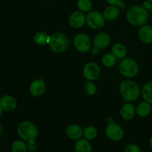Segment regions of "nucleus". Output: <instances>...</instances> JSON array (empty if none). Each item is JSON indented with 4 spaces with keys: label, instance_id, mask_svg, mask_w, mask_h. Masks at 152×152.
I'll return each instance as SVG.
<instances>
[{
    "label": "nucleus",
    "instance_id": "nucleus-1",
    "mask_svg": "<svg viewBox=\"0 0 152 152\" xmlns=\"http://www.w3.org/2000/svg\"><path fill=\"white\" fill-rule=\"evenodd\" d=\"M128 22L134 26L140 27L145 25L148 19V12L142 5L135 4L132 6L126 13Z\"/></svg>",
    "mask_w": 152,
    "mask_h": 152
},
{
    "label": "nucleus",
    "instance_id": "nucleus-2",
    "mask_svg": "<svg viewBox=\"0 0 152 152\" xmlns=\"http://www.w3.org/2000/svg\"><path fill=\"white\" fill-rule=\"evenodd\" d=\"M120 93L123 100L126 102H134L139 98L141 90L137 83L131 80H123L119 87Z\"/></svg>",
    "mask_w": 152,
    "mask_h": 152
},
{
    "label": "nucleus",
    "instance_id": "nucleus-3",
    "mask_svg": "<svg viewBox=\"0 0 152 152\" xmlns=\"http://www.w3.org/2000/svg\"><path fill=\"white\" fill-rule=\"evenodd\" d=\"M70 41L68 37L62 32H55L50 35L48 46L55 53H63L68 49Z\"/></svg>",
    "mask_w": 152,
    "mask_h": 152
},
{
    "label": "nucleus",
    "instance_id": "nucleus-4",
    "mask_svg": "<svg viewBox=\"0 0 152 152\" xmlns=\"http://www.w3.org/2000/svg\"><path fill=\"white\" fill-rule=\"evenodd\" d=\"M17 134L25 142L36 140L39 135V130L34 123L31 121H22L17 127Z\"/></svg>",
    "mask_w": 152,
    "mask_h": 152
},
{
    "label": "nucleus",
    "instance_id": "nucleus-5",
    "mask_svg": "<svg viewBox=\"0 0 152 152\" xmlns=\"http://www.w3.org/2000/svg\"><path fill=\"white\" fill-rule=\"evenodd\" d=\"M119 71L120 74L128 79L133 78L139 72V65L137 62L132 57H126L119 65Z\"/></svg>",
    "mask_w": 152,
    "mask_h": 152
},
{
    "label": "nucleus",
    "instance_id": "nucleus-6",
    "mask_svg": "<svg viewBox=\"0 0 152 152\" xmlns=\"http://www.w3.org/2000/svg\"><path fill=\"white\" fill-rule=\"evenodd\" d=\"M107 127L105 128V133L107 137L111 141L118 142L123 140L125 136L124 129L120 125L116 124L114 121L107 123Z\"/></svg>",
    "mask_w": 152,
    "mask_h": 152
},
{
    "label": "nucleus",
    "instance_id": "nucleus-7",
    "mask_svg": "<svg viewBox=\"0 0 152 152\" xmlns=\"http://www.w3.org/2000/svg\"><path fill=\"white\" fill-rule=\"evenodd\" d=\"M74 48L80 53H87L91 48V41L87 34L84 33L77 34L73 39Z\"/></svg>",
    "mask_w": 152,
    "mask_h": 152
},
{
    "label": "nucleus",
    "instance_id": "nucleus-8",
    "mask_svg": "<svg viewBox=\"0 0 152 152\" xmlns=\"http://www.w3.org/2000/svg\"><path fill=\"white\" fill-rule=\"evenodd\" d=\"M105 19L100 12L90 11L86 16V24L93 30H99L105 25Z\"/></svg>",
    "mask_w": 152,
    "mask_h": 152
},
{
    "label": "nucleus",
    "instance_id": "nucleus-9",
    "mask_svg": "<svg viewBox=\"0 0 152 152\" xmlns=\"http://www.w3.org/2000/svg\"><path fill=\"white\" fill-rule=\"evenodd\" d=\"M83 74L88 81H95L100 77L101 70L98 64L94 62L86 63L83 68Z\"/></svg>",
    "mask_w": 152,
    "mask_h": 152
},
{
    "label": "nucleus",
    "instance_id": "nucleus-10",
    "mask_svg": "<svg viewBox=\"0 0 152 152\" xmlns=\"http://www.w3.org/2000/svg\"><path fill=\"white\" fill-rule=\"evenodd\" d=\"M46 91V85L43 79H37L31 82L29 86V91L34 97L42 96Z\"/></svg>",
    "mask_w": 152,
    "mask_h": 152
},
{
    "label": "nucleus",
    "instance_id": "nucleus-11",
    "mask_svg": "<svg viewBox=\"0 0 152 152\" xmlns=\"http://www.w3.org/2000/svg\"><path fill=\"white\" fill-rule=\"evenodd\" d=\"M86 23V16L83 12L74 11L68 18V24L73 28H80Z\"/></svg>",
    "mask_w": 152,
    "mask_h": 152
},
{
    "label": "nucleus",
    "instance_id": "nucleus-12",
    "mask_svg": "<svg viewBox=\"0 0 152 152\" xmlns=\"http://www.w3.org/2000/svg\"><path fill=\"white\" fill-rule=\"evenodd\" d=\"M111 43V37L105 32H100L96 34L93 39V45L98 48L99 50H102L108 47Z\"/></svg>",
    "mask_w": 152,
    "mask_h": 152
},
{
    "label": "nucleus",
    "instance_id": "nucleus-13",
    "mask_svg": "<svg viewBox=\"0 0 152 152\" xmlns=\"http://www.w3.org/2000/svg\"><path fill=\"white\" fill-rule=\"evenodd\" d=\"M138 37L145 44L152 43V26L149 25H142L138 30Z\"/></svg>",
    "mask_w": 152,
    "mask_h": 152
},
{
    "label": "nucleus",
    "instance_id": "nucleus-14",
    "mask_svg": "<svg viewBox=\"0 0 152 152\" xmlns=\"http://www.w3.org/2000/svg\"><path fill=\"white\" fill-rule=\"evenodd\" d=\"M65 134L69 139L78 140L83 137V129L77 124H71L65 129Z\"/></svg>",
    "mask_w": 152,
    "mask_h": 152
},
{
    "label": "nucleus",
    "instance_id": "nucleus-15",
    "mask_svg": "<svg viewBox=\"0 0 152 152\" xmlns=\"http://www.w3.org/2000/svg\"><path fill=\"white\" fill-rule=\"evenodd\" d=\"M17 107V101L10 95H4L0 98V108L4 111H12Z\"/></svg>",
    "mask_w": 152,
    "mask_h": 152
},
{
    "label": "nucleus",
    "instance_id": "nucleus-16",
    "mask_svg": "<svg viewBox=\"0 0 152 152\" xmlns=\"http://www.w3.org/2000/svg\"><path fill=\"white\" fill-rule=\"evenodd\" d=\"M136 114V108L130 102H127L120 109V116L125 120H131Z\"/></svg>",
    "mask_w": 152,
    "mask_h": 152
},
{
    "label": "nucleus",
    "instance_id": "nucleus-17",
    "mask_svg": "<svg viewBox=\"0 0 152 152\" xmlns=\"http://www.w3.org/2000/svg\"><path fill=\"white\" fill-rule=\"evenodd\" d=\"M120 8L115 5L108 6L104 9L103 12H102V15L106 21L116 20L120 16Z\"/></svg>",
    "mask_w": 152,
    "mask_h": 152
},
{
    "label": "nucleus",
    "instance_id": "nucleus-18",
    "mask_svg": "<svg viewBox=\"0 0 152 152\" xmlns=\"http://www.w3.org/2000/svg\"><path fill=\"white\" fill-rule=\"evenodd\" d=\"M74 151L75 152H93V147L88 140L81 138L76 141Z\"/></svg>",
    "mask_w": 152,
    "mask_h": 152
},
{
    "label": "nucleus",
    "instance_id": "nucleus-19",
    "mask_svg": "<svg viewBox=\"0 0 152 152\" xmlns=\"http://www.w3.org/2000/svg\"><path fill=\"white\" fill-rule=\"evenodd\" d=\"M111 53L117 59H123L127 56V49L124 45L121 43H116L111 48Z\"/></svg>",
    "mask_w": 152,
    "mask_h": 152
},
{
    "label": "nucleus",
    "instance_id": "nucleus-20",
    "mask_svg": "<svg viewBox=\"0 0 152 152\" xmlns=\"http://www.w3.org/2000/svg\"><path fill=\"white\" fill-rule=\"evenodd\" d=\"M151 104L145 102V101H143V102H141L140 103L138 104V105L137 106L136 114L140 117L144 118V117H148L151 114Z\"/></svg>",
    "mask_w": 152,
    "mask_h": 152
},
{
    "label": "nucleus",
    "instance_id": "nucleus-21",
    "mask_svg": "<svg viewBox=\"0 0 152 152\" xmlns=\"http://www.w3.org/2000/svg\"><path fill=\"white\" fill-rule=\"evenodd\" d=\"M142 99L144 101L152 105V81H148L145 83L141 91Z\"/></svg>",
    "mask_w": 152,
    "mask_h": 152
},
{
    "label": "nucleus",
    "instance_id": "nucleus-22",
    "mask_svg": "<svg viewBox=\"0 0 152 152\" xmlns=\"http://www.w3.org/2000/svg\"><path fill=\"white\" fill-rule=\"evenodd\" d=\"M49 39H50V35L44 31H39L36 33L34 36V42L40 46L48 45Z\"/></svg>",
    "mask_w": 152,
    "mask_h": 152
},
{
    "label": "nucleus",
    "instance_id": "nucleus-23",
    "mask_svg": "<svg viewBox=\"0 0 152 152\" xmlns=\"http://www.w3.org/2000/svg\"><path fill=\"white\" fill-rule=\"evenodd\" d=\"M98 134V131L96 127L93 126H87L83 130V137L87 140L91 141L94 140Z\"/></svg>",
    "mask_w": 152,
    "mask_h": 152
},
{
    "label": "nucleus",
    "instance_id": "nucleus-24",
    "mask_svg": "<svg viewBox=\"0 0 152 152\" xmlns=\"http://www.w3.org/2000/svg\"><path fill=\"white\" fill-rule=\"evenodd\" d=\"M117 62V58L111 53H105L102 57V64L105 68H111Z\"/></svg>",
    "mask_w": 152,
    "mask_h": 152
},
{
    "label": "nucleus",
    "instance_id": "nucleus-25",
    "mask_svg": "<svg viewBox=\"0 0 152 152\" xmlns=\"http://www.w3.org/2000/svg\"><path fill=\"white\" fill-rule=\"evenodd\" d=\"M77 7L80 11L83 13H89L91 11L93 4L91 0H78L77 1Z\"/></svg>",
    "mask_w": 152,
    "mask_h": 152
},
{
    "label": "nucleus",
    "instance_id": "nucleus-26",
    "mask_svg": "<svg viewBox=\"0 0 152 152\" xmlns=\"http://www.w3.org/2000/svg\"><path fill=\"white\" fill-rule=\"evenodd\" d=\"M27 144L22 140H16L11 145V152H27L28 151Z\"/></svg>",
    "mask_w": 152,
    "mask_h": 152
},
{
    "label": "nucleus",
    "instance_id": "nucleus-27",
    "mask_svg": "<svg viewBox=\"0 0 152 152\" xmlns=\"http://www.w3.org/2000/svg\"><path fill=\"white\" fill-rule=\"evenodd\" d=\"M84 91L88 96H94L96 93V86L92 81H88L85 83Z\"/></svg>",
    "mask_w": 152,
    "mask_h": 152
},
{
    "label": "nucleus",
    "instance_id": "nucleus-28",
    "mask_svg": "<svg viewBox=\"0 0 152 152\" xmlns=\"http://www.w3.org/2000/svg\"><path fill=\"white\" fill-rule=\"evenodd\" d=\"M108 4L110 5H115L120 8V10H123L126 7V4L123 1V0H105Z\"/></svg>",
    "mask_w": 152,
    "mask_h": 152
},
{
    "label": "nucleus",
    "instance_id": "nucleus-29",
    "mask_svg": "<svg viewBox=\"0 0 152 152\" xmlns=\"http://www.w3.org/2000/svg\"><path fill=\"white\" fill-rule=\"evenodd\" d=\"M123 152H142L140 148L136 144H129L126 145Z\"/></svg>",
    "mask_w": 152,
    "mask_h": 152
},
{
    "label": "nucleus",
    "instance_id": "nucleus-30",
    "mask_svg": "<svg viewBox=\"0 0 152 152\" xmlns=\"http://www.w3.org/2000/svg\"><path fill=\"white\" fill-rule=\"evenodd\" d=\"M27 148H28V150L29 151L34 152L37 149L38 145L36 142V140L29 141V142H27Z\"/></svg>",
    "mask_w": 152,
    "mask_h": 152
},
{
    "label": "nucleus",
    "instance_id": "nucleus-31",
    "mask_svg": "<svg viewBox=\"0 0 152 152\" xmlns=\"http://www.w3.org/2000/svg\"><path fill=\"white\" fill-rule=\"evenodd\" d=\"M142 7H143L144 8L146 9L147 10H151L152 8V2H151L150 1H148V0L145 1L143 2V4H142Z\"/></svg>",
    "mask_w": 152,
    "mask_h": 152
},
{
    "label": "nucleus",
    "instance_id": "nucleus-32",
    "mask_svg": "<svg viewBox=\"0 0 152 152\" xmlns=\"http://www.w3.org/2000/svg\"><path fill=\"white\" fill-rule=\"evenodd\" d=\"M99 49L98 48L95 47V46H94L93 48L91 49V53H92V54H94V55L98 54V53H99Z\"/></svg>",
    "mask_w": 152,
    "mask_h": 152
},
{
    "label": "nucleus",
    "instance_id": "nucleus-33",
    "mask_svg": "<svg viewBox=\"0 0 152 152\" xmlns=\"http://www.w3.org/2000/svg\"><path fill=\"white\" fill-rule=\"evenodd\" d=\"M149 144H150V146L152 148V136L150 137V139H149Z\"/></svg>",
    "mask_w": 152,
    "mask_h": 152
},
{
    "label": "nucleus",
    "instance_id": "nucleus-34",
    "mask_svg": "<svg viewBox=\"0 0 152 152\" xmlns=\"http://www.w3.org/2000/svg\"><path fill=\"white\" fill-rule=\"evenodd\" d=\"M2 114H3V109H2V108H0V117L2 116Z\"/></svg>",
    "mask_w": 152,
    "mask_h": 152
},
{
    "label": "nucleus",
    "instance_id": "nucleus-35",
    "mask_svg": "<svg viewBox=\"0 0 152 152\" xmlns=\"http://www.w3.org/2000/svg\"><path fill=\"white\" fill-rule=\"evenodd\" d=\"M1 133H2V128H1V124H0V135L1 134Z\"/></svg>",
    "mask_w": 152,
    "mask_h": 152
},
{
    "label": "nucleus",
    "instance_id": "nucleus-36",
    "mask_svg": "<svg viewBox=\"0 0 152 152\" xmlns=\"http://www.w3.org/2000/svg\"><path fill=\"white\" fill-rule=\"evenodd\" d=\"M148 1H151V2H152V0H148Z\"/></svg>",
    "mask_w": 152,
    "mask_h": 152
}]
</instances>
